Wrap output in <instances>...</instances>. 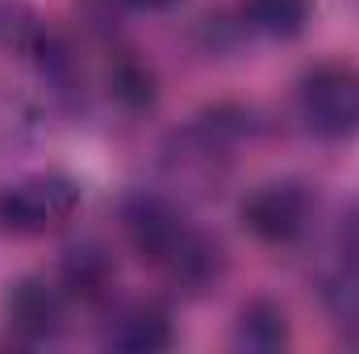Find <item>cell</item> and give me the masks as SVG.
<instances>
[{"instance_id": "1", "label": "cell", "mask_w": 359, "mask_h": 354, "mask_svg": "<svg viewBox=\"0 0 359 354\" xmlns=\"http://www.w3.org/2000/svg\"><path fill=\"white\" fill-rule=\"evenodd\" d=\"M134 250L147 263L163 267L184 288H205L217 275V246L201 238L176 208L159 196H134L121 213Z\"/></svg>"}, {"instance_id": "2", "label": "cell", "mask_w": 359, "mask_h": 354, "mask_svg": "<svg viewBox=\"0 0 359 354\" xmlns=\"http://www.w3.org/2000/svg\"><path fill=\"white\" fill-rule=\"evenodd\" d=\"M80 208V183L59 171L21 176L0 187V229L38 238L50 229H63Z\"/></svg>"}, {"instance_id": "3", "label": "cell", "mask_w": 359, "mask_h": 354, "mask_svg": "<svg viewBox=\"0 0 359 354\" xmlns=\"http://www.w3.org/2000/svg\"><path fill=\"white\" fill-rule=\"evenodd\" d=\"M301 117L318 138L343 142L359 134V71L351 63H322L301 80Z\"/></svg>"}, {"instance_id": "4", "label": "cell", "mask_w": 359, "mask_h": 354, "mask_svg": "<svg viewBox=\"0 0 359 354\" xmlns=\"http://www.w3.org/2000/svg\"><path fill=\"white\" fill-rule=\"evenodd\" d=\"M313 208H318V200H313V192H309L305 183H297V179H276V183H259V187L243 200L238 217H243V225H247L259 242H268V246H288V242H297V238L309 229Z\"/></svg>"}, {"instance_id": "5", "label": "cell", "mask_w": 359, "mask_h": 354, "mask_svg": "<svg viewBox=\"0 0 359 354\" xmlns=\"http://www.w3.org/2000/svg\"><path fill=\"white\" fill-rule=\"evenodd\" d=\"M4 321L25 342H46L63 330V292L46 283L42 275H21L8 283L4 296Z\"/></svg>"}, {"instance_id": "6", "label": "cell", "mask_w": 359, "mask_h": 354, "mask_svg": "<svg viewBox=\"0 0 359 354\" xmlns=\"http://www.w3.org/2000/svg\"><path fill=\"white\" fill-rule=\"evenodd\" d=\"M172 342H176L172 317H168L159 304H134V309L121 313L117 325L109 330V346H113V351H130V354L168 351Z\"/></svg>"}, {"instance_id": "7", "label": "cell", "mask_w": 359, "mask_h": 354, "mask_svg": "<svg viewBox=\"0 0 359 354\" xmlns=\"http://www.w3.org/2000/svg\"><path fill=\"white\" fill-rule=\"evenodd\" d=\"M326 296L343 321H359V204L339 229V271L330 275Z\"/></svg>"}, {"instance_id": "8", "label": "cell", "mask_w": 359, "mask_h": 354, "mask_svg": "<svg viewBox=\"0 0 359 354\" xmlns=\"http://www.w3.org/2000/svg\"><path fill=\"white\" fill-rule=\"evenodd\" d=\"M234 346L238 351H255V354H271L280 346H288V317L280 304L271 300H251L238 313L234 325Z\"/></svg>"}, {"instance_id": "9", "label": "cell", "mask_w": 359, "mask_h": 354, "mask_svg": "<svg viewBox=\"0 0 359 354\" xmlns=\"http://www.w3.org/2000/svg\"><path fill=\"white\" fill-rule=\"evenodd\" d=\"M63 283L80 296V300H100L113 288V263L100 246H76L63 259Z\"/></svg>"}, {"instance_id": "10", "label": "cell", "mask_w": 359, "mask_h": 354, "mask_svg": "<svg viewBox=\"0 0 359 354\" xmlns=\"http://www.w3.org/2000/svg\"><path fill=\"white\" fill-rule=\"evenodd\" d=\"M251 21L271 38H297L309 21V0H251Z\"/></svg>"}, {"instance_id": "11", "label": "cell", "mask_w": 359, "mask_h": 354, "mask_svg": "<svg viewBox=\"0 0 359 354\" xmlns=\"http://www.w3.org/2000/svg\"><path fill=\"white\" fill-rule=\"evenodd\" d=\"M113 88H117V96H126L130 104H147V100H151V76L138 71L134 63H126V67L113 76Z\"/></svg>"}, {"instance_id": "12", "label": "cell", "mask_w": 359, "mask_h": 354, "mask_svg": "<svg viewBox=\"0 0 359 354\" xmlns=\"http://www.w3.org/2000/svg\"><path fill=\"white\" fill-rule=\"evenodd\" d=\"M134 4H142V8H172L176 0H134Z\"/></svg>"}]
</instances>
